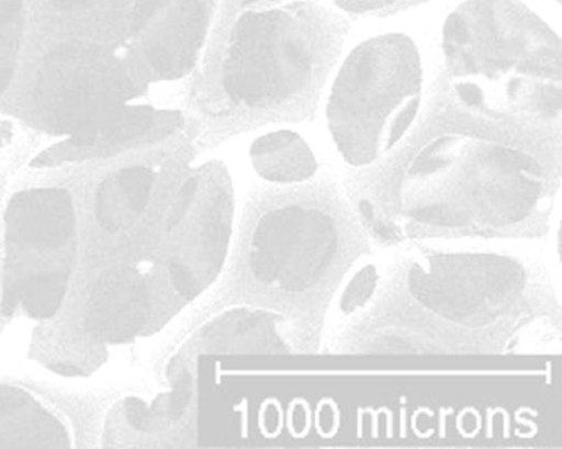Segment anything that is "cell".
Returning <instances> with one entry per match:
<instances>
[{
  "label": "cell",
  "instance_id": "1",
  "mask_svg": "<svg viewBox=\"0 0 562 449\" xmlns=\"http://www.w3.org/2000/svg\"><path fill=\"white\" fill-rule=\"evenodd\" d=\"M415 123L342 187L374 245L538 239L560 188L561 125L480 111L439 74Z\"/></svg>",
  "mask_w": 562,
  "mask_h": 449
},
{
  "label": "cell",
  "instance_id": "2",
  "mask_svg": "<svg viewBox=\"0 0 562 449\" xmlns=\"http://www.w3.org/2000/svg\"><path fill=\"white\" fill-rule=\"evenodd\" d=\"M414 246L378 270L370 299L350 314L336 350L494 355L516 350L527 335L561 334L551 274L535 259Z\"/></svg>",
  "mask_w": 562,
  "mask_h": 449
},
{
  "label": "cell",
  "instance_id": "3",
  "mask_svg": "<svg viewBox=\"0 0 562 449\" xmlns=\"http://www.w3.org/2000/svg\"><path fill=\"white\" fill-rule=\"evenodd\" d=\"M348 31L347 19L321 0H218L184 82L200 151L313 120Z\"/></svg>",
  "mask_w": 562,
  "mask_h": 449
},
{
  "label": "cell",
  "instance_id": "4",
  "mask_svg": "<svg viewBox=\"0 0 562 449\" xmlns=\"http://www.w3.org/2000/svg\"><path fill=\"white\" fill-rule=\"evenodd\" d=\"M440 75L464 104L561 125V43L521 0H465L442 29Z\"/></svg>",
  "mask_w": 562,
  "mask_h": 449
},
{
  "label": "cell",
  "instance_id": "5",
  "mask_svg": "<svg viewBox=\"0 0 562 449\" xmlns=\"http://www.w3.org/2000/svg\"><path fill=\"white\" fill-rule=\"evenodd\" d=\"M183 85L147 81L117 48L71 43L45 57L34 99L46 123L75 148L117 156L187 124Z\"/></svg>",
  "mask_w": 562,
  "mask_h": 449
},
{
  "label": "cell",
  "instance_id": "6",
  "mask_svg": "<svg viewBox=\"0 0 562 449\" xmlns=\"http://www.w3.org/2000/svg\"><path fill=\"white\" fill-rule=\"evenodd\" d=\"M245 207L254 277L308 294L321 310L374 250L342 184L327 173L296 183L252 182Z\"/></svg>",
  "mask_w": 562,
  "mask_h": 449
},
{
  "label": "cell",
  "instance_id": "7",
  "mask_svg": "<svg viewBox=\"0 0 562 449\" xmlns=\"http://www.w3.org/2000/svg\"><path fill=\"white\" fill-rule=\"evenodd\" d=\"M422 66L414 42L389 33L355 47L328 97L331 138L351 168L373 164L406 135L420 112Z\"/></svg>",
  "mask_w": 562,
  "mask_h": 449
},
{
  "label": "cell",
  "instance_id": "8",
  "mask_svg": "<svg viewBox=\"0 0 562 449\" xmlns=\"http://www.w3.org/2000/svg\"><path fill=\"white\" fill-rule=\"evenodd\" d=\"M234 215L231 176L221 179L180 231L183 251L170 263L176 290L192 298L213 280L222 265Z\"/></svg>",
  "mask_w": 562,
  "mask_h": 449
},
{
  "label": "cell",
  "instance_id": "9",
  "mask_svg": "<svg viewBox=\"0 0 562 449\" xmlns=\"http://www.w3.org/2000/svg\"><path fill=\"white\" fill-rule=\"evenodd\" d=\"M150 310L144 276L134 268L119 267L94 284L87 305L86 327L101 343H125L143 330Z\"/></svg>",
  "mask_w": 562,
  "mask_h": 449
},
{
  "label": "cell",
  "instance_id": "10",
  "mask_svg": "<svg viewBox=\"0 0 562 449\" xmlns=\"http://www.w3.org/2000/svg\"><path fill=\"white\" fill-rule=\"evenodd\" d=\"M10 242L36 248H56L71 236L75 213L69 193L59 188H37L16 193L4 214Z\"/></svg>",
  "mask_w": 562,
  "mask_h": 449
},
{
  "label": "cell",
  "instance_id": "11",
  "mask_svg": "<svg viewBox=\"0 0 562 449\" xmlns=\"http://www.w3.org/2000/svg\"><path fill=\"white\" fill-rule=\"evenodd\" d=\"M66 425L25 390L0 385V447L67 448Z\"/></svg>",
  "mask_w": 562,
  "mask_h": 449
},
{
  "label": "cell",
  "instance_id": "12",
  "mask_svg": "<svg viewBox=\"0 0 562 449\" xmlns=\"http://www.w3.org/2000/svg\"><path fill=\"white\" fill-rule=\"evenodd\" d=\"M249 159L260 179L270 183H296L317 173V162L308 144L286 128L257 137L249 147Z\"/></svg>",
  "mask_w": 562,
  "mask_h": 449
},
{
  "label": "cell",
  "instance_id": "13",
  "mask_svg": "<svg viewBox=\"0 0 562 449\" xmlns=\"http://www.w3.org/2000/svg\"><path fill=\"white\" fill-rule=\"evenodd\" d=\"M67 284L68 273L61 269L38 271L23 279L10 281L4 288L2 310L10 314L21 302L31 317L48 318L59 308Z\"/></svg>",
  "mask_w": 562,
  "mask_h": 449
},
{
  "label": "cell",
  "instance_id": "14",
  "mask_svg": "<svg viewBox=\"0 0 562 449\" xmlns=\"http://www.w3.org/2000/svg\"><path fill=\"white\" fill-rule=\"evenodd\" d=\"M23 29V0H0V70H14Z\"/></svg>",
  "mask_w": 562,
  "mask_h": 449
},
{
  "label": "cell",
  "instance_id": "15",
  "mask_svg": "<svg viewBox=\"0 0 562 449\" xmlns=\"http://www.w3.org/2000/svg\"><path fill=\"white\" fill-rule=\"evenodd\" d=\"M336 8L357 14H379L395 9L401 0H328Z\"/></svg>",
  "mask_w": 562,
  "mask_h": 449
},
{
  "label": "cell",
  "instance_id": "16",
  "mask_svg": "<svg viewBox=\"0 0 562 449\" xmlns=\"http://www.w3.org/2000/svg\"><path fill=\"white\" fill-rule=\"evenodd\" d=\"M50 3L59 10L77 11L85 10L101 4L105 0H49Z\"/></svg>",
  "mask_w": 562,
  "mask_h": 449
},
{
  "label": "cell",
  "instance_id": "17",
  "mask_svg": "<svg viewBox=\"0 0 562 449\" xmlns=\"http://www.w3.org/2000/svg\"><path fill=\"white\" fill-rule=\"evenodd\" d=\"M13 136L12 126L9 122L0 120V148L8 145Z\"/></svg>",
  "mask_w": 562,
  "mask_h": 449
},
{
  "label": "cell",
  "instance_id": "18",
  "mask_svg": "<svg viewBox=\"0 0 562 449\" xmlns=\"http://www.w3.org/2000/svg\"><path fill=\"white\" fill-rule=\"evenodd\" d=\"M12 69H1L0 70V94L8 88L12 76H13Z\"/></svg>",
  "mask_w": 562,
  "mask_h": 449
},
{
  "label": "cell",
  "instance_id": "19",
  "mask_svg": "<svg viewBox=\"0 0 562 449\" xmlns=\"http://www.w3.org/2000/svg\"><path fill=\"white\" fill-rule=\"evenodd\" d=\"M558 1H560V0H558Z\"/></svg>",
  "mask_w": 562,
  "mask_h": 449
}]
</instances>
